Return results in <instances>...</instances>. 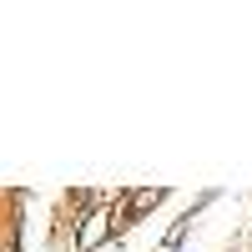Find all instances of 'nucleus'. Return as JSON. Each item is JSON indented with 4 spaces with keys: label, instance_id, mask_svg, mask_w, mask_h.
<instances>
[{
    "label": "nucleus",
    "instance_id": "nucleus-1",
    "mask_svg": "<svg viewBox=\"0 0 252 252\" xmlns=\"http://www.w3.org/2000/svg\"><path fill=\"white\" fill-rule=\"evenodd\" d=\"M106 227H111V217H106V212H91V217H86V227H81V237H76V252H91V247H96V237L106 232Z\"/></svg>",
    "mask_w": 252,
    "mask_h": 252
},
{
    "label": "nucleus",
    "instance_id": "nucleus-2",
    "mask_svg": "<svg viewBox=\"0 0 252 252\" xmlns=\"http://www.w3.org/2000/svg\"><path fill=\"white\" fill-rule=\"evenodd\" d=\"M157 202H161V192H136V197H131L136 212H146V207H157Z\"/></svg>",
    "mask_w": 252,
    "mask_h": 252
}]
</instances>
